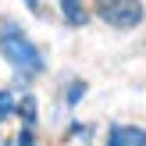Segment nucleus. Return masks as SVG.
I'll list each match as a JSON object with an SVG mask.
<instances>
[{
    "label": "nucleus",
    "instance_id": "6e6552de",
    "mask_svg": "<svg viewBox=\"0 0 146 146\" xmlns=\"http://www.w3.org/2000/svg\"><path fill=\"white\" fill-rule=\"evenodd\" d=\"M82 93H86V86H82V82H75V89H71V93H68V100H71V104H75V100H78V96H82Z\"/></svg>",
    "mask_w": 146,
    "mask_h": 146
},
{
    "label": "nucleus",
    "instance_id": "423d86ee",
    "mask_svg": "<svg viewBox=\"0 0 146 146\" xmlns=\"http://www.w3.org/2000/svg\"><path fill=\"white\" fill-rule=\"evenodd\" d=\"M4 146H36V139H32V132H29V128H25V132H21V135H14V139H7Z\"/></svg>",
    "mask_w": 146,
    "mask_h": 146
},
{
    "label": "nucleus",
    "instance_id": "7ed1b4c3",
    "mask_svg": "<svg viewBox=\"0 0 146 146\" xmlns=\"http://www.w3.org/2000/svg\"><path fill=\"white\" fill-rule=\"evenodd\" d=\"M111 146H146V132L135 125H118L111 128Z\"/></svg>",
    "mask_w": 146,
    "mask_h": 146
},
{
    "label": "nucleus",
    "instance_id": "20e7f679",
    "mask_svg": "<svg viewBox=\"0 0 146 146\" xmlns=\"http://www.w3.org/2000/svg\"><path fill=\"white\" fill-rule=\"evenodd\" d=\"M61 11H64V18L71 21V25H86V7H82V0H61Z\"/></svg>",
    "mask_w": 146,
    "mask_h": 146
},
{
    "label": "nucleus",
    "instance_id": "39448f33",
    "mask_svg": "<svg viewBox=\"0 0 146 146\" xmlns=\"http://www.w3.org/2000/svg\"><path fill=\"white\" fill-rule=\"evenodd\" d=\"M11 111H14V96H11L7 89H0V121H4Z\"/></svg>",
    "mask_w": 146,
    "mask_h": 146
},
{
    "label": "nucleus",
    "instance_id": "0eeeda50",
    "mask_svg": "<svg viewBox=\"0 0 146 146\" xmlns=\"http://www.w3.org/2000/svg\"><path fill=\"white\" fill-rule=\"evenodd\" d=\"M21 114H25V121L36 118V104H32V100H25V104H21Z\"/></svg>",
    "mask_w": 146,
    "mask_h": 146
},
{
    "label": "nucleus",
    "instance_id": "f03ea898",
    "mask_svg": "<svg viewBox=\"0 0 146 146\" xmlns=\"http://www.w3.org/2000/svg\"><path fill=\"white\" fill-rule=\"evenodd\" d=\"M96 14H100V21H107L114 29H132L143 21L146 11L139 0H96Z\"/></svg>",
    "mask_w": 146,
    "mask_h": 146
},
{
    "label": "nucleus",
    "instance_id": "f257e3e1",
    "mask_svg": "<svg viewBox=\"0 0 146 146\" xmlns=\"http://www.w3.org/2000/svg\"><path fill=\"white\" fill-rule=\"evenodd\" d=\"M0 54L11 61L14 71H21V75H36V71L43 68V57L39 50L29 43V36L21 32L18 25H4L0 29Z\"/></svg>",
    "mask_w": 146,
    "mask_h": 146
}]
</instances>
